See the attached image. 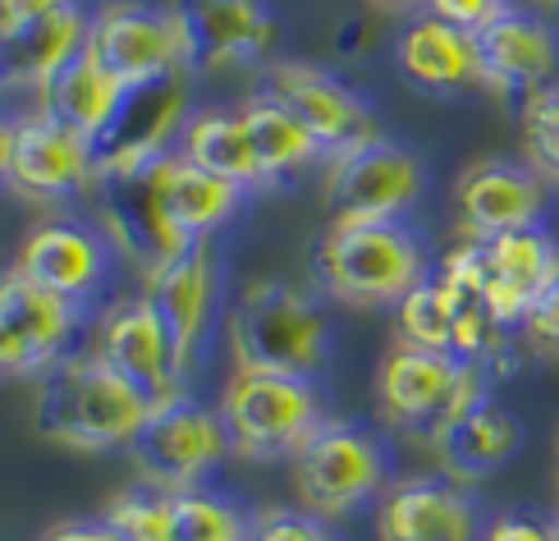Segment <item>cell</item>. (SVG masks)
I'll use <instances>...</instances> for the list:
<instances>
[{"instance_id": "6da1fadb", "label": "cell", "mask_w": 559, "mask_h": 541, "mask_svg": "<svg viewBox=\"0 0 559 541\" xmlns=\"http://www.w3.org/2000/svg\"><path fill=\"white\" fill-rule=\"evenodd\" d=\"M147 409V399L92 349V354H69L46 372L33 422L37 436H46L51 445L97 455L110 445H129L133 432L143 427Z\"/></svg>"}, {"instance_id": "7a4b0ae2", "label": "cell", "mask_w": 559, "mask_h": 541, "mask_svg": "<svg viewBox=\"0 0 559 541\" xmlns=\"http://www.w3.org/2000/svg\"><path fill=\"white\" fill-rule=\"evenodd\" d=\"M312 280L348 308L404 303L427 280V257L400 221H335L312 244Z\"/></svg>"}, {"instance_id": "3957f363", "label": "cell", "mask_w": 559, "mask_h": 541, "mask_svg": "<svg viewBox=\"0 0 559 541\" xmlns=\"http://www.w3.org/2000/svg\"><path fill=\"white\" fill-rule=\"evenodd\" d=\"M229 344H235L239 367L317 381L331 358V326L317 303L289 280H252L229 313Z\"/></svg>"}, {"instance_id": "277c9868", "label": "cell", "mask_w": 559, "mask_h": 541, "mask_svg": "<svg viewBox=\"0 0 559 541\" xmlns=\"http://www.w3.org/2000/svg\"><path fill=\"white\" fill-rule=\"evenodd\" d=\"M221 422L229 436V455L252 463H275V459H294L298 445L321 427L325 404L312 376L239 367L235 381L221 395Z\"/></svg>"}, {"instance_id": "5b68a950", "label": "cell", "mask_w": 559, "mask_h": 541, "mask_svg": "<svg viewBox=\"0 0 559 541\" xmlns=\"http://www.w3.org/2000/svg\"><path fill=\"white\" fill-rule=\"evenodd\" d=\"M481 381H486L481 363H463L454 354L423 344H394L381 363L377 395H381V413L400 432L436 440L459 409H468L477 395H486Z\"/></svg>"}, {"instance_id": "8992f818", "label": "cell", "mask_w": 559, "mask_h": 541, "mask_svg": "<svg viewBox=\"0 0 559 541\" xmlns=\"http://www.w3.org/2000/svg\"><path fill=\"white\" fill-rule=\"evenodd\" d=\"M170 161H175V152L152 156L133 170L97 175V184H92L97 188V211H102L110 244L143 275L166 267L170 257H179L193 244L170 211Z\"/></svg>"}, {"instance_id": "52a82bcc", "label": "cell", "mask_w": 559, "mask_h": 541, "mask_svg": "<svg viewBox=\"0 0 559 541\" xmlns=\"http://www.w3.org/2000/svg\"><path fill=\"white\" fill-rule=\"evenodd\" d=\"M129 455L138 478L175 496V491H198V482L229 455V436L221 413L189 395H175L147 409L143 427L129 440Z\"/></svg>"}, {"instance_id": "ba28073f", "label": "cell", "mask_w": 559, "mask_h": 541, "mask_svg": "<svg viewBox=\"0 0 559 541\" xmlns=\"http://www.w3.org/2000/svg\"><path fill=\"white\" fill-rule=\"evenodd\" d=\"M385 482V455L377 436L348 417H325L321 427L294 450L298 501L321 519L358 509Z\"/></svg>"}, {"instance_id": "9c48e42d", "label": "cell", "mask_w": 559, "mask_h": 541, "mask_svg": "<svg viewBox=\"0 0 559 541\" xmlns=\"http://www.w3.org/2000/svg\"><path fill=\"white\" fill-rule=\"evenodd\" d=\"M427 170L417 152L390 143V138H367V143L335 152L325 166V207L335 221H394L423 198Z\"/></svg>"}, {"instance_id": "30bf717a", "label": "cell", "mask_w": 559, "mask_h": 541, "mask_svg": "<svg viewBox=\"0 0 559 541\" xmlns=\"http://www.w3.org/2000/svg\"><path fill=\"white\" fill-rule=\"evenodd\" d=\"M79 331H83L79 303L41 290L23 271L5 275V285H0V372L10 381H23V376L51 372L56 363H64Z\"/></svg>"}, {"instance_id": "8fae6325", "label": "cell", "mask_w": 559, "mask_h": 541, "mask_svg": "<svg viewBox=\"0 0 559 541\" xmlns=\"http://www.w3.org/2000/svg\"><path fill=\"white\" fill-rule=\"evenodd\" d=\"M87 56L124 87L189 74L183 69V37L170 10L143 5V0H115L92 14Z\"/></svg>"}, {"instance_id": "7c38bea8", "label": "cell", "mask_w": 559, "mask_h": 541, "mask_svg": "<svg viewBox=\"0 0 559 541\" xmlns=\"http://www.w3.org/2000/svg\"><path fill=\"white\" fill-rule=\"evenodd\" d=\"M0 175H5L10 193L28 202H64L97 184L92 170V152L83 138L64 133L41 110L14 115L0 138Z\"/></svg>"}, {"instance_id": "4fadbf2b", "label": "cell", "mask_w": 559, "mask_h": 541, "mask_svg": "<svg viewBox=\"0 0 559 541\" xmlns=\"http://www.w3.org/2000/svg\"><path fill=\"white\" fill-rule=\"evenodd\" d=\"M189 74H170V79H152L124 87V97L115 102L110 120L102 133L87 143L92 152V170L115 175V170H133L152 156L175 152V133H183V110H189Z\"/></svg>"}, {"instance_id": "5bb4252c", "label": "cell", "mask_w": 559, "mask_h": 541, "mask_svg": "<svg viewBox=\"0 0 559 541\" xmlns=\"http://www.w3.org/2000/svg\"><path fill=\"white\" fill-rule=\"evenodd\" d=\"M143 298L156 308V317H160V326H166V336L175 344L183 372H189L202 358L206 340H212L216 313H221V257H216V244L198 239L179 257H170L166 267L147 271Z\"/></svg>"}, {"instance_id": "9a60e30c", "label": "cell", "mask_w": 559, "mask_h": 541, "mask_svg": "<svg viewBox=\"0 0 559 541\" xmlns=\"http://www.w3.org/2000/svg\"><path fill=\"white\" fill-rule=\"evenodd\" d=\"M170 14L179 23L189 74L252 64L275 46V19L262 0H170Z\"/></svg>"}, {"instance_id": "2e32d148", "label": "cell", "mask_w": 559, "mask_h": 541, "mask_svg": "<svg viewBox=\"0 0 559 541\" xmlns=\"http://www.w3.org/2000/svg\"><path fill=\"white\" fill-rule=\"evenodd\" d=\"M271 92L298 115L302 125H308V133L321 143L325 161H331L335 152H348V148L367 143V138H381L377 110H371L354 87L340 83L331 69H321V64H308V60L275 64Z\"/></svg>"}, {"instance_id": "e0dca14e", "label": "cell", "mask_w": 559, "mask_h": 541, "mask_svg": "<svg viewBox=\"0 0 559 541\" xmlns=\"http://www.w3.org/2000/svg\"><path fill=\"white\" fill-rule=\"evenodd\" d=\"M97 354L120 372L147 404H166V399L183 395V376L189 372H183L166 326H160L156 308L143 294L115 303L106 313L102 336H97Z\"/></svg>"}, {"instance_id": "ac0fdd59", "label": "cell", "mask_w": 559, "mask_h": 541, "mask_svg": "<svg viewBox=\"0 0 559 541\" xmlns=\"http://www.w3.org/2000/svg\"><path fill=\"white\" fill-rule=\"evenodd\" d=\"M481 244V303L504 326H523L537 298L559 285V244L542 225L509 230Z\"/></svg>"}, {"instance_id": "d6986e66", "label": "cell", "mask_w": 559, "mask_h": 541, "mask_svg": "<svg viewBox=\"0 0 559 541\" xmlns=\"http://www.w3.org/2000/svg\"><path fill=\"white\" fill-rule=\"evenodd\" d=\"M477 56H481V87L500 92V97H532L555 83L559 74V37L555 28L532 14L509 5L477 33Z\"/></svg>"}, {"instance_id": "ffe728a7", "label": "cell", "mask_w": 559, "mask_h": 541, "mask_svg": "<svg viewBox=\"0 0 559 541\" xmlns=\"http://www.w3.org/2000/svg\"><path fill=\"white\" fill-rule=\"evenodd\" d=\"M14 271L37 280L41 290L87 308L110 280V248L102 234H92L79 221H37L19 248Z\"/></svg>"}, {"instance_id": "44dd1931", "label": "cell", "mask_w": 559, "mask_h": 541, "mask_svg": "<svg viewBox=\"0 0 559 541\" xmlns=\"http://www.w3.org/2000/svg\"><path fill=\"white\" fill-rule=\"evenodd\" d=\"M459 211H463L468 239H496V234H509V230H532L542 225V211H546L542 175L514 166L504 156L477 161L459 179Z\"/></svg>"}, {"instance_id": "7402d4cb", "label": "cell", "mask_w": 559, "mask_h": 541, "mask_svg": "<svg viewBox=\"0 0 559 541\" xmlns=\"http://www.w3.org/2000/svg\"><path fill=\"white\" fill-rule=\"evenodd\" d=\"M431 445L440 455V473L454 478L459 486H468L500 473L504 463H514V455L523 450V427L496 395H477L468 409H459L450 417V427Z\"/></svg>"}, {"instance_id": "603a6c76", "label": "cell", "mask_w": 559, "mask_h": 541, "mask_svg": "<svg viewBox=\"0 0 559 541\" xmlns=\"http://www.w3.org/2000/svg\"><path fill=\"white\" fill-rule=\"evenodd\" d=\"M385 541H477V505L454 478H408L381 509Z\"/></svg>"}, {"instance_id": "cb8c5ba5", "label": "cell", "mask_w": 559, "mask_h": 541, "mask_svg": "<svg viewBox=\"0 0 559 541\" xmlns=\"http://www.w3.org/2000/svg\"><path fill=\"white\" fill-rule=\"evenodd\" d=\"M394 60H400V74L423 92H468L481 83L477 33L454 28L436 14L408 23L394 46Z\"/></svg>"}, {"instance_id": "d4e9b609", "label": "cell", "mask_w": 559, "mask_h": 541, "mask_svg": "<svg viewBox=\"0 0 559 541\" xmlns=\"http://www.w3.org/2000/svg\"><path fill=\"white\" fill-rule=\"evenodd\" d=\"M92 19L74 5H64L56 14H46L28 28L0 33V83L5 87H41L60 64L74 60L87 46Z\"/></svg>"}, {"instance_id": "484cf974", "label": "cell", "mask_w": 559, "mask_h": 541, "mask_svg": "<svg viewBox=\"0 0 559 541\" xmlns=\"http://www.w3.org/2000/svg\"><path fill=\"white\" fill-rule=\"evenodd\" d=\"M120 97H124V83L110 79L106 69L87 56V46H83L74 60L60 64L56 74L37 87V110L51 125H60L64 133H74V138H83V143H92V138L102 133V125L110 120V110H115V102H120Z\"/></svg>"}, {"instance_id": "4316f807", "label": "cell", "mask_w": 559, "mask_h": 541, "mask_svg": "<svg viewBox=\"0 0 559 541\" xmlns=\"http://www.w3.org/2000/svg\"><path fill=\"white\" fill-rule=\"evenodd\" d=\"M243 125H248V138H252V156H258V170H262V184H285L289 175H302L321 161V143L308 133V125L275 97V92H262V97H248L243 102Z\"/></svg>"}, {"instance_id": "83f0119b", "label": "cell", "mask_w": 559, "mask_h": 541, "mask_svg": "<svg viewBox=\"0 0 559 541\" xmlns=\"http://www.w3.org/2000/svg\"><path fill=\"white\" fill-rule=\"evenodd\" d=\"M179 138H183L179 152L193 166L212 170L239 188H262V170H258V156H252V138L239 110H198Z\"/></svg>"}, {"instance_id": "f1b7e54d", "label": "cell", "mask_w": 559, "mask_h": 541, "mask_svg": "<svg viewBox=\"0 0 559 541\" xmlns=\"http://www.w3.org/2000/svg\"><path fill=\"white\" fill-rule=\"evenodd\" d=\"M243 198V188L239 184H229L212 170H202L193 166L183 152H175L170 161V211H175V221L179 230L189 234V239H212V234L235 216V207Z\"/></svg>"}, {"instance_id": "f546056e", "label": "cell", "mask_w": 559, "mask_h": 541, "mask_svg": "<svg viewBox=\"0 0 559 541\" xmlns=\"http://www.w3.org/2000/svg\"><path fill=\"white\" fill-rule=\"evenodd\" d=\"M459 298H463V290L450 285L445 275H427L413 294H404V303H400L404 344H423V349H440V354H454Z\"/></svg>"}, {"instance_id": "4dcf8cb0", "label": "cell", "mask_w": 559, "mask_h": 541, "mask_svg": "<svg viewBox=\"0 0 559 541\" xmlns=\"http://www.w3.org/2000/svg\"><path fill=\"white\" fill-rule=\"evenodd\" d=\"M252 519L202 491H175L170 496V541H248Z\"/></svg>"}, {"instance_id": "1f68e13d", "label": "cell", "mask_w": 559, "mask_h": 541, "mask_svg": "<svg viewBox=\"0 0 559 541\" xmlns=\"http://www.w3.org/2000/svg\"><path fill=\"white\" fill-rule=\"evenodd\" d=\"M106 524L120 541H170V491L129 486L110 501Z\"/></svg>"}, {"instance_id": "d6a6232c", "label": "cell", "mask_w": 559, "mask_h": 541, "mask_svg": "<svg viewBox=\"0 0 559 541\" xmlns=\"http://www.w3.org/2000/svg\"><path fill=\"white\" fill-rule=\"evenodd\" d=\"M523 152L542 179L559 184V83L523 102Z\"/></svg>"}, {"instance_id": "836d02e7", "label": "cell", "mask_w": 559, "mask_h": 541, "mask_svg": "<svg viewBox=\"0 0 559 541\" xmlns=\"http://www.w3.org/2000/svg\"><path fill=\"white\" fill-rule=\"evenodd\" d=\"M248 541H340L321 524V514H298V509H262L252 519Z\"/></svg>"}, {"instance_id": "e575fe53", "label": "cell", "mask_w": 559, "mask_h": 541, "mask_svg": "<svg viewBox=\"0 0 559 541\" xmlns=\"http://www.w3.org/2000/svg\"><path fill=\"white\" fill-rule=\"evenodd\" d=\"M436 19L454 23V28H468V33H481L486 23H491L496 14L509 10V0H427Z\"/></svg>"}, {"instance_id": "d590c367", "label": "cell", "mask_w": 559, "mask_h": 541, "mask_svg": "<svg viewBox=\"0 0 559 541\" xmlns=\"http://www.w3.org/2000/svg\"><path fill=\"white\" fill-rule=\"evenodd\" d=\"M523 336H527L532 349H542V354L559 358V285L537 298V308H532L527 321H523Z\"/></svg>"}, {"instance_id": "8d00e7d4", "label": "cell", "mask_w": 559, "mask_h": 541, "mask_svg": "<svg viewBox=\"0 0 559 541\" xmlns=\"http://www.w3.org/2000/svg\"><path fill=\"white\" fill-rule=\"evenodd\" d=\"M481 541H559V537L537 514H500V519L481 532Z\"/></svg>"}, {"instance_id": "74e56055", "label": "cell", "mask_w": 559, "mask_h": 541, "mask_svg": "<svg viewBox=\"0 0 559 541\" xmlns=\"http://www.w3.org/2000/svg\"><path fill=\"white\" fill-rule=\"evenodd\" d=\"M74 0H0V33H14V28H28V23L56 14Z\"/></svg>"}, {"instance_id": "f35d334b", "label": "cell", "mask_w": 559, "mask_h": 541, "mask_svg": "<svg viewBox=\"0 0 559 541\" xmlns=\"http://www.w3.org/2000/svg\"><path fill=\"white\" fill-rule=\"evenodd\" d=\"M41 541H120L110 532L106 519H74V524H56Z\"/></svg>"}, {"instance_id": "ab89813d", "label": "cell", "mask_w": 559, "mask_h": 541, "mask_svg": "<svg viewBox=\"0 0 559 541\" xmlns=\"http://www.w3.org/2000/svg\"><path fill=\"white\" fill-rule=\"evenodd\" d=\"M377 5H385V10H408V5H423V0H377Z\"/></svg>"}, {"instance_id": "60d3db41", "label": "cell", "mask_w": 559, "mask_h": 541, "mask_svg": "<svg viewBox=\"0 0 559 541\" xmlns=\"http://www.w3.org/2000/svg\"><path fill=\"white\" fill-rule=\"evenodd\" d=\"M555 537H559V524H555Z\"/></svg>"}]
</instances>
